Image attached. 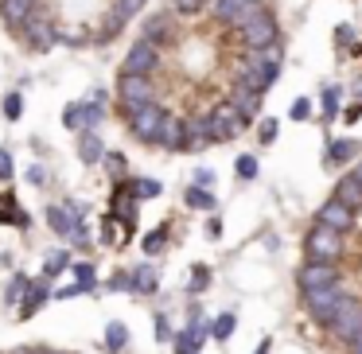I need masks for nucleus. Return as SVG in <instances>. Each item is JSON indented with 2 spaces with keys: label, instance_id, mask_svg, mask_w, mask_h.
Masks as SVG:
<instances>
[{
  "label": "nucleus",
  "instance_id": "obj_14",
  "mask_svg": "<svg viewBox=\"0 0 362 354\" xmlns=\"http://www.w3.org/2000/svg\"><path fill=\"white\" fill-rule=\"evenodd\" d=\"M253 8H261V0H214V16H218L222 24H234V28L242 24Z\"/></svg>",
  "mask_w": 362,
  "mask_h": 354
},
{
  "label": "nucleus",
  "instance_id": "obj_9",
  "mask_svg": "<svg viewBox=\"0 0 362 354\" xmlns=\"http://www.w3.org/2000/svg\"><path fill=\"white\" fill-rule=\"evenodd\" d=\"M339 300H343V284H327V288L304 292V304H308V312H312L315 319L323 323V327H327V323H331V315H335Z\"/></svg>",
  "mask_w": 362,
  "mask_h": 354
},
{
  "label": "nucleus",
  "instance_id": "obj_49",
  "mask_svg": "<svg viewBox=\"0 0 362 354\" xmlns=\"http://www.w3.org/2000/svg\"><path fill=\"white\" fill-rule=\"evenodd\" d=\"M206 234H211V237H222V222H218V218H211V226H206Z\"/></svg>",
  "mask_w": 362,
  "mask_h": 354
},
{
  "label": "nucleus",
  "instance_id": "obj_3",
  "mask_svg": "<svg viewBox=\"0 0 362 354\" xmlns=\"http://www.w3.org/2000/svg\"><path fill=\"white\" fill-rule=\"evenodd\" d=\"M304 253H308V261H339V253H343V234L315 222L304 237Z\"/></svg>",
  "mask_w": 362,
  "mask_h": 354
},
{
  "label": "nucleus",
  "instance_id": "obj_37",
  "mask_svg": "<svg viewBox=\"0 0 362 354\" xmlns=\"http://www.w3.org/2000/svg\"><path fill=\"white\" fill-rule=\"evenodd\" d=\"M102 164L110 167V175L125 179V156H121V152H105V160H102Z\"/></svg>",
  "mask_w": 362,
  "mask_h": 354
},
{
  "label": "nucleus",
  "instance_id": "obj_4",
  "mask_svg": "<svg viewBox=\"0 0 362 354\" xmlns=\"http://www.w3.org/2000/svg\"><path fill=\"white\" fill-rule=\"evenodd\" d=\"M47 222L59 237H66L71 245L86 242V226L78 222V203H66V206H47Z\"/></svg>",
  "mask_w": 362,
  "mask_h": 354
},
{
  "label": "nucleus",
  "instance_id": "obj_24",
  "mask_svg": "<svg viewBox=\"0 0 362 354\" xmlns=\"http://www.w3.org/2000/svg\"><path fill=\"white\" fill-rule=\"evenodd\" d=\"M0 222H8V226H28V214L20 211V203H16V195H0Z\"/></svg>",
  "mask_w": 362,
  "mask_h": 354
},
{
  "label": "nucleus",
  "instance_id": "obj_5",
  "mask_svg": "<svg viewBox=\"0 0 362 354\" xmlns=\"http://www.w3.org/2000/svg\"><path fill=\"white\" fill-rule=\"evenodd\" d=\"M164 117H168V113L160 110L156 102H148V105H141V110H129V129H133V136L141 144H156Z\"/></svg>",
  "mask_w": 362,
  "mask_h": 354
},
{
  "label": "nucleus",
  "instance_id": "obj_47",
  "mask_svg": "<svg viewBox=\"0 0 362 354\" xmlns=\"http://www.w3.org/2000/svg\"><path fill=\"white\" fill-rule=\"evenodd\" d=\"M28 179H32V183H43V179H47V172H43L40 164H32V167H28Z\"/></svg>",
  "mask_w": 362,
  "mask_h": 354
},
{
  "label": "nucleus",
  "instance_id": "obj_35",
  "mask_svg": "<svg viewBox=\"0 0 362 354\" xmlns=\"http://www.w3.org/2000/svg\"><path fill=\"white\" fill-rule=\"evenodd\" d=\"M206 284H211V269H206V265H195V269H191V284H187V292H203Z\"/></svg>",
  "mask_w": 362,
  "mask_h": 354
},
{
  "label": "nucleus",
  "instance_id": "obj_52",
  "mask_svg": "<svg viewBox=\"0 0 362 354\" xmlns=\"http://www.w3.org/2000/svg\"><path fill=\"white\" fill-rule=\"evenodd\" d=\"M351 343H354V346H358V343H362V327H358V331H354V338H351Z\"/></svg>",
  "mask_w": 362,
  "mask_h": 354
},
{
  "label": "nucleus",
  "instance_id": "obj_31",
  "mask_svg": "<svg viewBox=\"0 0 362 354\" xmlns=\"http://www.w3.org/2000/svg\"><path fill=\"white\" fill-rule=\"evenodd\" d=\"M339 102H343V90H339V86H327V90H323V98H320L323 117H335V113H339Z\"/></svg>",
  "mask_w": 362,
  "mask_h": 354
},
{
  "label": "nucleus",
  "instance_id": "obj_26",
  "mask_svg": "<svg viewBox=\"0 0 362 354\" xmlns=\"http://www.w3.org/2000/svg\"><path fill=\"white\" fill-rule=\"evenodd\" d=\"M125 191H129L133 199H156L164 187H160L156 179H129V183H125Z\"/></svg>",
  "mask_w": 362,
  "mask_h": 354
},
{
  "label": "nucleus",
  "instance_id": "obj_27",
  "mask_svg": "<svg viewBox=\"0 0 362 354\" xmlns=\"http://www.w3.org/2000/svg\"><path fill=\"white\" fill-rule=\"evenodd\" d=\"M141 8H144V0H113V16L121 20V24H129L133 16H141Z\"/></svg>",
  "mask_w": 362,
  "mask_h": 354
},
{
  "label": "nucleus",
  "instance_id": "obj_36",
  "mask_svg": "<svg viewBox=\"0 0 362 354\" xmlns=\"http://www.w3.org/2000/svg\"><path fill=\"white\" fill-rule=\"evenodd\" d=\"M164 245H168V230H164V226H160V230H152V234L144 237V253H160Z\"/></svg>",
  "mask_w": 362,
  "mask_h": 354
},
{
  "label": "nucleus",
  "instance_id": "obj_10",
  "mask_svg": "<svg viewBox=\"0 0 362 354\" xmlns=\"http://www.w3.org/2000/svg\"><path fill=\"white\" fill-rule=\"evenodd\" d=\"M296 284H300V292H315V288H327V284H339L335 261H308L296 273Z\"/></svg>",
  "mask_w": 362,
  "mask_h": 354
},
{
  "label": "nucleus",
  "instance_id": "obj_48",
  "mask_svg": "<svg viewBox=\"0 0 362 354\" xmlns=\"http://www.w3.org/2000/svg\"><path fill=\"white\" fill-rule=\"evenodd\" d=\"M362 117V102L358 105H351V110H346V125H354V121Z\"/></svg>",
  "mask_w": 362,
  "mask_h": 354
},
{
  "label": "nucleus",
  "instance_id": "obj_45",
  "mask_svg": "<svg viewBox=\"0 0 362 354\" xmlns=\"http://www.w3.org/2000/svg\"><path fill=\"white\" fill-rule=\"evenodd\" d=\"M0 179H12V156L0 148Z\"/></svg>",
  "mask_w": 362,
  "mask_h": 354
},
{
  "label": "nucleus",
  "instance_id": "obj_32",
  "mask_svg": "<svg viewBox=\"0 0 362 354\" xmlns=\"http://www.w3.org/2000/svg\"><path fill=\"white\" fill-rule=\"evenodd\" d=\"M168 4H172L175 16H199L206 8V0H168Z\"/></svg>",
  "mask_w": 362,
  "mask_h": 354
},
{
  "label": "nucleus",
  "instance_id": "obj_29",
  "mask_svg": "<svg viewBox=\"0 0 362 354\" xmlns=\"http://www.w3.org/2000/svg\"><path fill=\"white\" fill-rule=\"evenodd\" d=\"M105 346H110V350H125L129 346V327L125 323H110V327H105Z\"/></svg>",
  "mask_w": 362,
  "mask_h": 354
},
{
  "label": "nucleus",
  "instance_id": "obj_51",
  "mask_svg": "<svg viewBox=\"0 0 362 354\" xmlns=\"http://www.w3.org/2000/svg\"><path fill=\"white\" fill-rule=\"evenodd\" d=\"M269 346H273V343H269V338H261V346H257L253 354H269Z\"/></svg>",
  "mask_w": 362,
  "mask_h": 354
},
{
  "label": "nucleus",
  "instance_id": "obj_43",
  "mask_svg": "<svg viewBox=\"0 0 362 354\" xmlns=\"http://www.w3.org/2000/svg\"><path fill=\"white\" fill-rule=\"evenodd\" d=\"M74 276H78V284L94 288V265H74Z\"/></svg>",
  "mask_w": 362,
  "mask_h": 354
},
{
  "label": "nucleus",
  "instance_id": "obj_54",
  "mask_svg": "<svg viewBox=\"0 0 362 354\" xmlns=\"http://www.w3.org/2000/svg\"><path fill=\"white\" fill-rule=\"evenodd\" d=\"M35 354H59V350H35Z\"/></svg>",
  "mask_w": 362,
  "mask_h": 354
},
{
  "label": "nucleus",
  "instance_id": "obj_16",
  "mask_svg": "<svg viewBox=\"0 0 362 354\" xmlns=\"http://www.w3.org/2000/svg\"><path fill=\"white\" fill-rule=\"evenodd\" d=\"M335 199L343 206H351V211H362V179L354 172H346V175H339V183H335Z\"/></svg>",
  "mask_w": 362,
  "mask_h": 354
},
{
  "label": "nucleus",
  "instance_id": "obj_8",
  "mask_svg": "<svg viewBox=\"0 0 362 354\" xmlns=\"http://www.w3.org/2000/svg\"><path fill=\"white\" fill-rule=\"evenodd\" d=\"M156 66H160V47L148 40H136L129 47L125 63H121V74H152Z\"/></svg>",
  "mask_w": 362,
  "mask_h": 354
},
{
  "label": "nucleus",
  "instance_id": "obj_39",
  "mask_svg": "<svg viewBox=\"0 0 362 354\" xmlns=\"http://www.w3.org/2000/svg\"><path fill=\"white\" fill-rule=\"evenodd\" d=\"M20 113H24V102H20V94H8V98H4V117L16 121Z\"/></svg>",
  "mask_w": 362,
  "mask_h": 354
},
{
  "label": "nucleus",
  "instance_id": "obj_1",
  "mask_svg": "<svg viewBox=\"0 0 362 354\" xmlns=\"http://www.w3.org/2000/svg\"><path fill=\"white\" fill-rule=\"evenodd\" d=\"M238 35H242V43L250 51H261V47H273L276 43V20L269 8H253L250 16L238 24Z\"/></svg>",
  "mask_w": 362,
  "mask_h": 354
},
{
  "label": "nucleus",
  "instance_id": "obj_2",
  "mask_svg": "<svg viewBox=\"0 0 362 354\" xmlns=\"http://www.w3.org/2000/svg\"><path fill=\"white\" fill-rule=\"evenodd\" d=\"M242 129H245V117H242V113H238L230 102L211 105V113H206V133H211V141H214V144L242 136Z\"/></svg>",
  "mask_w": 362,
  "mask_h": 354
},
{
  "label": "nucleus",
  "instance_id": "obj_22",
  "mask_svg": "<svg viewBox=\"0 0 362 354\" xmlns=\"http://www.w3.org/2000/svg\"><path fill=\"white\" fill-rule=\"evenodd\" d=\"M78 156H82V164H102L105 160L102 136L98 133H78Z\"/></svg>",
  "mask_w": 362,
  "mask_h": 354
},
{
  "label": "nucleus",
  "instance_id": "obj_42",
  "mask_svg": "<svg viewBox=\"0 0 362 354\" xmlns=\"http://www.w3.org/2000/svg\"><path fill=\"white\" fill-rule=\"evenodd\" d=\"M335 43H339V47H351V43H354V28L351 24H339L335 28Z\"/></svg>",
  "mask_w": 362,
  "mask_h": 354
},
{
  "label": "nucleus",
  "instance_id": "obj_19",
  "mask_svg": "<svg viewBox=\"0 0 362 354\" xmlns=\"http://www.w3.org/2000/svg\"><path fill=\"white\" fill-rule=\"evenodd\" d=\"M206 144H214L211 133H206V117L183 121V148H187V152H199V148H206Z\"/></svg>",
  "mask_w": 362,
  "mask_h": 354
},
{
  "label": "nucleus",
  "instance_id": "obj_7",
  "mask_svg": "<svg viewBox=\"0 0 362 354\" xmlns=\"http://www.w3.org/2000/svg\"><path fill=\"white\" fill-rule=\"evenodd\" d=\"M327 327L335 331L339 338H346V343H351L354 331L362 327V304H358L354 296H343V300H339V307H335V315H331Z\"/></svg>",
  "mask_w": 362,
  "mask_h": 354
},
{
  "label": "nucleus",
  "instance_id": "obj_53",
  "mask_svg": "<svg viewBox=\"0 0 362 354\" xmlns=\"http://www.w3.org/2000/svg\"><path fill=\"white\" fill-rule=\"evenodd\" d=\"M354 175H358V179H362V164H358V167H354Z\"/></svg>",
  "mask_w": 362,
  "mask_h": 354
},
{
  "label": "nucleus",
  "instance_id": "obj_44",
  "mask_svg": "<svg viewBox=\"0 0 362 354\" xmlns=\"http://www.w3.org/2000/svg\"><path fill=\"white\" fill-rule=\"evenodd\" d=\"M211 183H214V172H211V167H199V172H195V187H211Z\"/></svg>",
  "mask_w": 362,
  "mask_h": 354
},
{
  "label": "nucleus",
  "instance_id": "obj_20",
  "mask_svg": "<svg viewBox=\"0 0 362 354\" xmlns=\"http://www.w3.org/2000/svg\"><path fill=\"white\" fill-rule=\"evenodd\" d=\"M47 296H51L47 276H43V281H28V288H24V304H20V319H32V315H35V307H40Z\"/></svg>",
  "mask_w": 362,
  "mask_h": 354
},
{
  "label": "nucleus",
  "instance_id": "obj_50",
  "mask_svg": "<svg viewBox=\"0 0 362 354\" xmlns=\"http://www.w3.org/2000/svg\"><path fill=\"white\" fill-rule=\"evenodd\" d=\"M8 354H35V350H32V346H12Z\"/></svg>",
  "mask_w": 362,
  "mask_h": 354
},
{
  "label": "nucleus",
  "instance_id": "obj_28",
  "mask_svg": "<svg viewBox=\"0 0 362 354\" xmlns=\"http://www.w3.org/2000/svg\"><path fill=\"white\" fill-rule=\"evenodd\" d=\"M183 203H187L191 211H214V195L203 191V187H191L187 195H183Z\"/></svg>",
  "mask_w": 362,
  "mask_h": 354
},
{
  "label": "nucleus",
  "instance_id": "obj_41",
  "mask_svg": "<svg viewBox=\"0 0 362 354\" xmlns=\"http://www.w3.org/2000/svg\"><path fill=\"white\" fill-rule=\"evenodd\" d=\"M276 133H281V125H276L273 117L261 121V133H257V136H261V144H273V141H276Z\"/></svg>",
  "mask_w": 362,
  "mask_h": 354
},
{
  "label": "nucleus",
  "instance_id": "obj_15",
  "mask_svg": "<svg viewBox=\"0 0 362 354\" xmlns=\"http://www.w3.org/2000/svg\"><path fill=\"white\" fill-rule=\"evenodd\" d=\"M141 40H148V43H172V40H175L172 12H156V16H148V20H144Z\"/></svg>",
  "mask_w": 362,
  "mask_h": 354
},
{
  "label": "nucleus",
  "instance_id": "obj_33",
  "mask_svg": "<svg viewBox=\"0 0 362 354\" xmlns=\"http://www.w3.org/2000/svg\"><path fill=\"white\" fill-rule=\"evenodd\" d=\"M234 172H238V179H257V160H253V156H238L234 160Z\"/></svg>",
  "mask_w": 362,
  "mask_h": 354
},
{
  "label": "nucleus",
  "instance_id": "obj_30",
  "mask_svg": "<svg viewBox=\"0 0 362 354\" xmlns=\"http://www.w3.org/2000/svg\"><path fill=\"white\" fill-rule=\"evenodd\" d=\"M234 323H238V315H234V312H222L218 319L211 323V335L218 338V343H226V338L234 335Z\"/></svg>",
  "mask_w": 362,
  "mask_h": 354
},
{
  "label": "nucleus",
  "instance_id": "obj_55",
  "mask_svg": "<svg viewBox=\"0 0 362 354\" xmlns=\"http://www.w3.org/2000/svg\"><path fill=\"white\" fill-rule=\"evenodd\" d=\"M354 354H362V343H358V346H354Z\"/></svg>",
  "mask_w": 362,
  "mask_h": 354
},
{
  "label": "nucleus",
  "instance_id": "obj_12",
  "mask_svg": "<svg viewBox=\"0 0 362 354\" xmlns=\"http://www.w3.org/2000/svg\"><path fill=\"white\" fill-rule=\"evenodd\" d=\"M35 8H40V0H0V20L12 32H24V24L35 16Z\"/></svg>",
  "mask_w": 362,
  "mask_h": 354
},
{
  "label": "nucleus",
  "instance_id": "obj_25",
  "mask_svg": "<svg viewBox=\"0 0 362 354\" xmlns=\"http://www.w3.org/2000/svg\"><path fill=\"white\" fill-rule=\"evenodd\" d=\"M63 125L71 129V133H90V125H86V102H82V105H66Z\"/></svg>",
  "mask_w": 362,
  "mask_h": 354
},
{
  "label": "nucleus",
  "instance_id": "obj_13",
  "mask_svg": "<svg viewBox=\"0 0 362 354\" xmlns=\"http://www.w3.org/2000/svg\"><path fill=\"white\" fill-rule=\"evenodd\" d=\"M24 32H28V47L32 51H47L51 43H55V28H51V20L43 16L40 8H35V16L24 24Z\"/></svg>",
  "mask_w": 362,
  "mask_h": 354
},
{
  "label": "nucleus",
  "instance_id": "obj_18",
  "mask_svg": "<svg viewBox=\"0 0 362 354\" xmlns=\"http://www.w3.org/2000/svg\"><path fill=\"white\" fill-rule=\"evenodd\" d=\"M230 105H234V110L250 121V117H257V110H261V94H257V90H250L245 82H238L234 94H230Z\"/></svg>",
  "mask_w": 362,
  "mask_h": 354
},
{
  "label": "nucleus",
  "instance_id": "obj_40",
  "mask_svg": "<svg viewBox=\"0 0 362 354\" xmlns=\"http://www.w3.org/2000/svg\"><path fill=\"white\" fill-rule=\"evenodd\" d=\"M288 113H292V121H308V117H312V102H308V98H296Z\"/></svg>",
  "mask_w": 362,
  "mask_h": 354
},
{
  "label": "nucleus",
  "instance_id": "obj_34",
  "mask_svg": "<svg viewBox=\"0 0 362 354\" xmlns=\"http://www.w3.org/2000/svg\"><path fill=\"white\" fill-rule=\"evenodd\" d=\"M63 269H66V253H63V249H59V253H51V257L43 261V276H47V281H51V276H59Z\"/></svg>",
  "mask_w": 362,
  "mask_h": 354
},
{
  "label": "nucleus",
  "instance_id": "obj_17",
  "mask_svg": "<svg viewBox=\"0 0 362 354\" xmlns=\"http://www.w3.org/2000/svg\"><path fill=\"white\" fill-rule=\"evenodd\" d=\"M354 156H362V144L354 141V136H339V141H331V144H327V164H331V167L351 164Z\"/></svg>",
  "mask_w": 362,
  "mask_h": 354
},
{
  "label": "nucleus",
  "instance_id": "obj_21",
  "mask_svg": "<svg viewBox=\"0 0 362 354\" xmlns=\"http://www.w3.org/2000/svg\"><path fill=\"white\" fill-rule=\"evenodd\" d=\"M156 144H160V148H168V152H180V148H183V121L168 113V117H164V125H160Z\"/></svg>",
  "mask_w": 362,
  "mask_h": 354
},
{
  "label": "nucleus",
  "instance_id": "obj_11",
  "mask_svg": "<svg viewBox=\"0 0 362 354\" xmlns=\"http://www.w3.org/2000/svg\"><path fill=\"white\" fill-rule=\"evenodd\" d=\"M315 222H320V226H331V230H339V234H346V230H354V211H351V206H343L335 195H331L327 203L320 206V214H315Z\"/></svg>",
  "mask_w": 362,
  "mask_h": 354
},
{
  "label": "nucleus",
  "instance_id": "obj_6",
  "mask_svg": "<svg viewBox=\"0 0 362 354\" xmlns=\"http://www.w3.org/2000/svg\"><path fill=\"white\" fill-rule=\"evenodd\" d=\"M117 98H121V105H125V113H129V110L148 105L152 98H156V90H152L148 74H121L117 78Z\"/></svg>",
  "mask_w": 362,
  "mask_h": 354
},
{
  "label": "nucleus",
  "instance_id": "obj_23",
  "mask_svg": "<svg viewBox=\"0 0 362 354\" xmlns=\"http://www.w3.org/2000/svg\"><path fill=\"white\" fill-rule=\"evenodd\" d=\"M129 281H133V292H144V296L160 288V273L152 265H136L133 273H129Z\"/></svg>",
  "mask_w": 362,
  "mask_h": 354
},
{
  "label": "nucleus",
  "instance_id": "obj_46",
  "mask_svg": "<svg viewBox=\"0 0 362 354\" xmlns=\"http://www.w3.org/2000/svg\"><path fill=\"white\" fill-rule=\"evenodd\" d=\"M156 338H172V327H168V315H156Z\"/></svg>",
  "mask_w": 362,
  "mask_h": 354
},
{
  "label": "nucleus",
  "instance_id": "obj_38",
  "mask_svg": "<svg viewBox=\"0 0 362 354\" xmlns=\"http://www.w3.org/2000/svg\"><path fill=\"white\" fill-rule=\"evenodd\" d=\"M24 288H28V276H12V284H8V288H4V300H8V304H16V300L20 296H24Z\"/></svg>",
  "mask_w": 362,
  "mask_h": 354
}]
</instances>
